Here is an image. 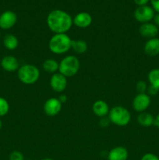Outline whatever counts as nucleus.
I'll list each match as a JSON object with an SVG mask.
<instances>
[{"label":"nucleus","mask_w":159,"mask_h":160,"mask_svg":"<svg viewBox=\"0 0 159 160\" xmlns=\"http://www.w3.org/2000/svg\"><path fill=\"white\" fill-rule=\"evenodd\" d=\"M143 51L145 54L151 57H154L159 55V38L148 39L143 47Z\"/></svg>","instance_id":"4468645a"},{"label":"nucleus","mask_w":159,"mask_h":160,"mask_svg":"<svg viewBox=\"0 0 159 160\" xmlns=\"http://www.w3.org/2000/svg\"><path fill=\"white\" fill-rule=\"evenodd\" d=\"M151 100L147 93H138L132 100V109L138 112H145L149 108Z\"/></svg>","instance_id":"0eeeda50"},{"label":"nucleus","mask_w":159,"mask_h":160,"mask_svg":"<svg viewBox=\"0 0 159 160\" xmlns=\"http://www.w3.org/2000/svg\"><path fill=\"white\" fill-rule=\"evenodd\" d=\"M158 31V28L154 23H151V22L142 23L139 28V33L140 35L147 39L157 37Z\"/></svg>","instance_id":"9b49d317"},{"label":"nucleus","mask_w":159,"mask_h":160,"mask_svg":"<svg viewBox=\"0 0 159 160\" xmlns=\"http://www.w3.org/2000/svg\"><path fill=\"white\" fill-rule=\"evenodd\" d=\"M3 45L5 48L9 51H13L18 47L19 41L18 38L14 34H8L3 38Z\"/></svg>","instance_id":"a211bd4d"},{"label":"nucleus","mask_w":159,"mask_h":160,"mask_svg":"<svg viewBox=\"0 0 159 160\" xmlns=\"http://www.w3.org/2000/svg\"><path fill=\"white\" fill-rule=\"evenodd\" d=\"M9 102L2 97H0V117H4L9 112Z\"/></svg>","instance_id":"4be33fe9"},{"label":"nucleus","mask_w":159,"mask_h":160,"mask_svg":"<svg viewBox=\"0 0 159 160\" xmlns=\"http://www.w3.org/2000/svg\"><path fill=\"white\" fill-rule=\"evenodd\" d=\"M27 160H33V159H27Z\"/></svg>","instance_id":"c9c22d12"},{"label":"nucleus","mask_w":159,"mask_h":160,"mask_svg":"<svg viewBox=\"0 0 159 160\" xmlns=\"http://www.w3.org/2000/svg\"><path fill=\"white\" fill-rule=\"evenodd\" d=\"M80 67L79 59L74 56H66L59 62V72L66 78L75 76Z\"/></svg>","instance_id":"20e7f679"},{"label":"nucleus","mask_w":159,"mask_h":160,"mask_svg":"<svg viewBox=\"0 0 159 160\" xmlns=\"http://www.w3.org/2000/svg\"><path fill=\"white\" fill-rule=\"evenodd\" d=\"M42 67L45 72L53 74V73H57V71H59V63L55 59H48L44 61Z\"/></svg>","instance_id":"6ab92c4d"},{"label":"nucleus","mask_w":159,"mask_h":160,"mask_svg":"<svg viewBox=\"0 0 159 160\" xmlns=\"http://www.w3.org/2000/svg\"><path fill=\"white\" fill-rule=\"evenodd\" d=\"M17 77L23 84H33L38 81L40 78V70L36 66L25 64L20 67L17 70Z\"/></svg>","instance_id":"7ed1b4c3"},{"label":"nucleus","mask_w":159,"mask_h":160,"mask_svg":"<svg viewBox=\"0 0 159 160\" xmlns=\"http://www.w3.org/2000/svg\"><path fill=\"white\" fill-rule=\"evenodd\" d=\"M92 110H93L94 113L98 117H104L108 115L109 111V106L107 103L103 100H97L94 102V103L92 106Z\"/></svg>","instance_id":"dca6fc26"},{"label":"nucleus","mask_w":159,"mask_h":160,"mask_svg":"<svg viewBox=\"0 0 159 160\" xmlns=\"http://www.w3.org/2000/svg\"><path fill=\"white\" fill-rule=\"evenodd\" d=\"M147 87L148 86L147 83L143 81H139L136 84V88L139 93H146Z\"/></svg>","instance_id":"5701e85b"},{"label":"nucleus","mask_w":159,"mask_h":160,"mask_svg":"<svg viewBox=\"0 0 159 160\" xmlns=\"http://www.w3.org/2000/svg\"><path fill=\"white\" fill-rule=\"evenodd\" d=\"M108 118L111 123L116 126L125 127L131 120V114L127 109L121 106H116L109 111Z\"/></svg>","instance_id":"39448f33"},{"label":"nucleus","mask_w":159,"mask_h":160,"mask_svg":"<svg viewBox=\"0 0 159 160\" xmlns=\"http://www.w3.org/2000/svg\"><path fill=\"white\" fill-rule=\"evenodd\" d=\"M151 3V7L154 10V12H157L159 13V0H150Z\"/></svg>","instance_id":"cd10ccee"},{"label":"nucleus","mask_w":159,"mask_h":160,"mask_svg":"<svg viewBox=\"0 0 159 160\" xmlns=\"http://www.w3.org/2000/svg\"><path fill=\"white\" fill-rule=\"evenodd\" d=\"M71 48L76 54H83L87 52L88 46L84 40H72Z\"/></svg>","instance_id":"aec40b11"},{"label":"nucleus","mask_w":159,"mask_h":160,"mask_svg":"<svg viewBox=\"0 0 159 160\" xmlns=\"http://www.w3.org/2000/svg\"><path fill=\"white\" fill-rule=\"evenodd\" d=\"M110 123L111 121L110 120H109L108 117H101V120H100L99 125L101 127V128H107V127L109 126Z\"/></svg>","instance_id":"a878e982"},{"label":"nucleus","mask_w":159,"mask_h":160,"mask_svg":"<svg viewBox=\"0 0 159 160\" xmlns=\"http://www.w3.org/2000/svg\"><path fill=\"white\" fill-rule=\"evenodd\" d=\"M134 3L136 5H137L138 6H146L148 2H150V0H133Z\"/></svg>","instance_id":"c85d7f7f"},{"label":"nucleus","mask_w":159,"mask_h":160,"mask_svg":"<svg viewBox=\"0 0 159 160\" xmlns=\"http://www.w3.org/2000/svg\"><path fill=\"white\" fill-rule=\"evenodd\" d=\"M62 103L57 98H50L44 105V111L49 117H55L60 112L62 109Z\"/></svg>","instance_id":"1a4fd4ad"},{"label":"nucleus","mask_w":159,"mask_h":160,"mask_svg":"<svg viewBox=\"0 0 159 160\" xmlns=\"http://www.w3.org/2000/svg\"><path fill=\"white\" fill-rule=\"evenodd\" d=\"M159 92V89H157V88L154 87L152 85H149L147 87V92L148 95H156Z\"/></svg>","instance_id":"bb28decb"},{"label":"nucleus","mask_w":159,"mask_h":160,"mask_svg":"<svg viewBox=\"0 0 159 160\" xmlns=\"http://www.w3.org/2000/svg\"><path fill=\"white\" fill-rule=\"evenodd\" d=\"M137 122L140 126L148 128V127L154 125V117L152 114L145 111V112H140L137 117Z\"/></svg>","instance_id":"f3484780"},{"label":"nucleus","mask_w":159,"mask_h":160,"mask_svg":"<svg viewBox=\"0 0 159 160\" xmlns=\"http://www.w3.org/2000/svg\"><path fill=\"white\" fill-rule=\"evenodd\" d=\"M58 98H59L62 104V103H65L67 102V95H65V94H62Z\"/></svg>","instance_id":"c756f323"},{"label":"nucleus","mask_w":159,"mask_h":160,"mask_svg":"<svg viewBox=\"0 0 159 160\" xmlns=\"http://www.w3.org/2000/svg\"><path fill=\"white\" fill-rule=\"evenodd\" d=\"M17 16L14 12L7 10L0 14V28L2 30H9L16 24Z\"/></svg>","instance_id":"9d476101"},{"label":"nucleus","mask_w":159,"mask_h":160,"mask_svg":"<svg viewBox=\"0 0 159 160\" xmlns=\"http://www.w3.org/2000/svg\"><path fill=\"white\" fill-rule=\"evenodd\" d=\"M2 127V120H0V130H1Z\"/></svg>","instance_id":"72a5a7b5"},{"label":"nucleus","mask_w":159,"mask_h":160,"mask_svg":"<svg viewBox=\"0 0 159 160\" xmlns=\"http://www.w3.org/2000/svg\"><path fill=\"white\" fill-rule=\"evenodd\" d=\"M140 160H159V157L153 153H146L142 156Z\"/></svg>","instance_id":"393cba45"},{"label":"nucleus","mask_w":159,"mask_h":160,"mask_svg":"<svg viewBox=\"0 0 159 160\" xmlns=\"http://www.w3.org/2000/svg\"><path fill=\"white\" fill-rule=\"evenodd\" d=\"M0 38H1V32H0Z\"/></svg>","instance_id":"f704fd0d"},{"label":"nucleus","mask_w":159,"mask_h":160,"mask_svg":"<svg viewBox=\"0 0 159 160\" xmlns=\"http://www.w3.org/2000/svg\"><path fill=\"white\" fill-rule=\"evenodd\" d=\"M72 40L66 34H55L48 42L50 51L56 55L64 54L71 49Z\"/></svg>","instance_id":"f03ea898"},{"label":"nucleus","mask_w":159,"mask_h":160,"mask_svg":"<svg viewBox=\"0 0 159 160\" xmlns=\"http://www.w3.org/2000/svg\"><path fill=\"white\" fill-rule=\"evenodd\" d=\"M73 24L71 16L61 9L51 11L47 17V25L55 34H66Z\"/></svg>","instance_id":"f257e3e1"},{"label":"nucleus","mask_w":159,"mask_h":160,"mask_svg":"<svg viewBox=\"0 0 159 160\" xmlns=\"http://www.w3.org/2000/svg\"><path fill=\"white\" fill-rule=\"evenodd\" d=\"M9 160H25L24 156L20 152L13 151L9 155Z\"/></svg>","instance_id":"b1692460"},{"label":"nucleus","mask_w":159,"mask_h":160,"mask_svg":"<svg viewBox=\"0 0 159 160\" xmlns=\"http://www.w3.org/2000/svg\"><path fill=\"white\" fill-rule=\"evenodd\" d=\"M1 67L6 71L14 72L17 71L20 68L19 61L15 56H6L2 59Z\"/></svg>","instance_id":"ddd939ff"},{"label":"nucleus","mask_w":159,"mask_h":160,"mask_svg":"<svg viewBox=\"0 0 159 160\" xmlns=\"http://www.w3.org/2000/svg\"><path fill=\"white\" fill-rule=\"evenodd\" d=\"M41 160H53V159H51V158H45V159H43Z\"/></svg>","instance_id":"473e14b6"},{"label":"nucleus","mask_w":159,"mask_h":160,"mask_svg":"<svg viewBox=\"0 0 159 160\" xmlns=\"http://www.w3.org/2000/svg\"><path fill=\"white\" fill-rule=\"evenodd\" d=\"M150 85L159 89V68H154L149 72L147 76Z\"/></svg>","instance_id":"412c9836"},{"label":"nucleus","mask_w":159,"mask_h":160,"mask_svg":"<svg viewBox=\"0 0 159 160\" xmlns=\"http://www.w3.org/2000/svg\"><path fill=\"white\" fill-rule=\"evenodd\" d=\"M154 126H156L157 128H159V113L157 114V117H154Z\"/></svg>","instance_id":"2f4dec72"},{"label":"nucleus","mask_w":159,"mask_h":160,"mask_svg":"<svg viewBox=\"0 0 159 160\" xmlns=\"http://www.w3.org/2000/svg\"><path fill=\"white\" fill-rule=\"evenodd\" d=\"M154 16H155V12L153 8L147 5L138 6L134 11V18L141 24L151 22V20H154Z\"/></svg>","instance_id":"423d86ee"},{"label":"nucleus","mask_w":159,"mask_h":160,"mask_svg":"<svg viewBox=\"0 0 159 160\" xmlns=\"http://www.w3.org/2000/svg\"><path fill=\"white\" fill-rule=\"evenodd\" d=\"M129 152L125 147L117 146L108 153V160H127Z\"/></svg>","instance_id":"2eb2a0df"},{"label":"nucleus","mask_w":159,"mask_h":160,"mask_svg":"<svg viewBox=\"0 0 159 160\" xmlns=\"http://www.w3.org/2000/svg\"><path fill=\"white\" fill-rule=\"evenodd\" d=\"M73 23L77 28H87L92 23V17L87 12H79L73 19Z\"/></svg>","instance_id":"f8f14e48"},{"label":"nucleus","mask_w":159,"mask_h":160,"mask_svg":"<svg viewBox=\"0 0 159 160\" xmlns=\"http://www.w3.org/2000/svg\"><path fill=\"white\" fill-rule=\"evenodd\" d=\"M50 86L54 92L61 93L66 88L67 78L59 72L53 73L50 79Z\"/></svg>","instance_id":"6e6552de"},{"label":"nucleus","mask_w":159,"mask_h":160,"mask_svg":"<svg viewBox=\"0 0 159 160\" xmlns=\"http://www.w3.org/2000/svg\"><path fill=\"white\" fill-rule=\"evenodd\" d=\"M154 24H155L157 28H159V13L155 14V16H154Z\"/></svg>","instance_id":"7c9ffc66"}]
</instances>
